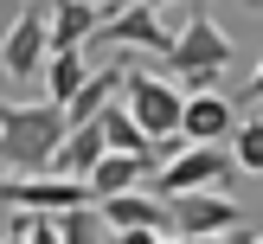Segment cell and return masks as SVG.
Returning a JSON list of instances; mask_svg holds the SVG:
<instances>
[{
    "label": "cell",
    "instance_id": "13",
    "mask_svg": "<svg viewBox=\"0 0 263 244\" xmlns=\"http://www.w3.org/2000/svg\"><path fill=\"white\" fill-rule=\"evenodd\" d=\"M90 77V58L84 51H45V64H39V84H45V103H71L77 97V84Z\"/></svg>",
    "mask_w": 263,
    "mask_h": 244
},
{
    "label": "cell",
    "instance_id": "5",
    "mask_svg": "<svg viewBox=\"0 0 263 244\" xmlns=\"http://www.w3.org/2000/svg\"><path fill=\"white\" fill-rule=\"evenodd\" d=\"M167 231H174V238H218V231H244V205L225 199L218 186L167 193Z\"/></svg>",
    "mask_w": 263,
    "mask_h": 244
},
{
    "label": "cell",
    "instance_id": "15",
    "mask_svg": "<svg viewBox=\"0 0 263 244\" xmlns=\"http://www.w3.org/2000/svg\"><path fill=\"white\" fill-rule=\"evenodd\" d=\"M51 225H58V244H103V218H97V205L51 212Z\"/></svg>",
    "mask_w": 263,
    "mask_h": 244
},
{
    "label": "cell",
    "instance_id": "2",
    "mask_svg": "<svg viewBox=\"0 0 263 244\" xmlns=\"http://www.w3.org/2000/svg\"><path fill=\"white\" fill-rule=\"evenodd\" d=\"M161 58H167V71H174V84H186V90H212L218 77L231 71V39H225V26H218L212 13H193V20L167 39Z\"/></svg>",
    "mask_w": 263,
    "mask_h": 244
},
{
    "label": "cell",
    "instance_id": "11",
    "mask_svg": "<svg viewBox=\"0 0 263 244\" xmlns=\"http://www.w3.org/2000/svg\"><path fill=\"white\" fill-rule=\"evenodd\" d=\"M154 167H161V161H148V154H109V148H103V161L84 174V186H90V205H97V199H109V193H128V186H141V180H148Z\"/></svg>",
    "mask_w": 263,
    "mask_h": 244
},
{
    "label": "cell",
    "instance_id": "19",
    "mask_svg": "<svg viewBox=\"0 0 263 244\" xmlns=\"http://www.w3.org/2000/svg\"><path fill=\"white\" fill-rule=\"evenodd\" d=\"M141 7H154V13H161V7H174V0H141Z\"/></svg>",
    "mask_w": 263,
    "mask_h": 244
},
{
    "label": "cell",
    "instance_id": "6",
    "mask_svg": "<svg viewBox=\"0 0 263 244\" xmlns=\"http://www.w3.org/2000/svg\"><path fill=\"white\" fill-rule=\"evenodd\" d=\"M45 7L39 0H26L20 7V20L7 26V39H0V64H7V77L13 84H32L39 77V64H45Z\"/></svg>",
    "mask_w": 263,
    "mask_h": 244
},
{
    "label": "cell",
    "instance_id": "4",
    "mask_svg": "<svg viewBox=\"0 0 263 244\" xmlns=\"http://www.w3.org/2000/svg\"><path fill=\"white\" fill-rule=\"evenodd\" d=\"M148 180H154L148 186L154 199H167V193H199V186H225L231 180V148L225 141H180Z\"/></svg>",
    "mask_w": 263,
    "mask_h": 244
},
{
    "label": "cell",
    "instance_id": "12",
    "mask_svg": "<svg viewBox=\"0 0 263 244\" xmlns=\"http://www.w3.org/2000/svg\"><path fill=\"white\" fill-rule=\"evenodd\" d=\"M122 71H128V58H109L103 71H90L84 84H77V97L64 103V122H90V116H97L103 103H109L116 90H122Z\"/></svg>",
    "mask_w": 263,
    "mask_h": 244
},
{
    "label": "cell",
    "instance_id": "16",
    "mask_svg": "<svg viewBox=\"0 0 263 244\" xmlns=\"http://www.w3.org/2000/svg\"><path fill=\"white\" fill-rule=\"evenodd\" d=\"M231 167H244V174H263V122H257V116L231 122Z\"/></svg>",
    "mask_w": 263,
    "mask_h": 244
},
{
    "label": "cell",
    "instance_id": "7",
    "mask_svg": "<svg viewBox=\"0 0 263 244\" xmlns=\"http://www.w3.org/2000/svg\"><path fill=\"white\" fill-rule=\"evenodd\" d=\"M167 26L154 7H141V0H128V7H116L109 20H97V32L84 39V45H141V51H167Z\"/></svg>",
    "mask_w": 263,
    "mask_h": 244
},
{
    "label": "cell",
    "instance_id": "9",
    "mask_svg": "<svg viewBox=\"0 0 263 244\" xmlns=\"http://www.w3.org/2000/svg\"><path fill=\"white\" fill-rule=\"evenodd\" d=\"M97 218L109 231H167V199H154L148 186H128V193L97 199ZM167 238H174V231H167Z\"/></svg>",
    "mask_w": 263,
    "mask_h": 244
},
{
    "label": "cell",
    "instance_id": "10",
    "mask_svg": "<svg viewBox=\"0 0 263 244\" xmlns=\"http://www.w3.org/2000/svg\"><path fill=\"white\" fill-rule=\"evenodd\" d=\"M231 122H238V109H231L218 90H193V97H180V141H225Z\"/></svg>",
    "mask_w": 263,
    "mask_h": 244
},
{
    "label": "cell",
    "instance_id": "17",
    "mask_svg": "<svg viewBox=\"0 0 263 244\" xmlns=\"http://www.w3.org/2000/svg\"><path fill=\"white\" fill-rule=\"evenodd\" d=\"M116 244H174L167 231H116Z\"/></svg>",
    "mask_w": 263,
    "mask_h": 244
},
{
    "label": "cell",
    "instance_id": "14",
    "mask_svg": "<svg viewBox=\"0 0 263 244\" xmlns=\"http://www.w3.org/2000/svg\"><path fill=\"white\" fill-rule=\"evenodd\" d=\"M90 122H97V135H103V148H109V154H148V161H154V141L141 135L135 122H128V109H122L116 97L103 103V109L90 116Z\"/></svg>",
    "mask_w": 263,
    "mask_h": 244
},
{
    "label": "cell",
    "instance_id": "20",
    "mask_svg": "<svg viewBox=\"0 0 263 244\" xmlns=\"http://www.w3.org/2000/svg\"><path fill=\"white\" fill-rule=\"evenodd\" d=\"M0 244H26V238H20V231H7V238H0Z\"/></svg>",
    "mask_w": 263,
    "mask_h": 244
},
{
    "label": "cell",
    "instance_id": "23",
    "mask_svg": "<svg viewBox=\"0 0 263 244\" xmlns=\"http://www.w3.org/2000/svg\"><path fill=\"white\" fill-rule=\"evenodd\" d=\"M0 180H7V174H0Z\"/></svg>",
    "mask_w": 263,
    "mask_h": 244
},
{
    "label": "cell",
    "instance_id": "3",
    "mask_svg": "<svg viewBox=\"0 0 263 244\" xmlns=\"http://www.w3.org/2000/svg\"><path fill=\"white\" fill-rule=\"evenodd\" d=\"M116 97H122L128 122H135L148 141L180 148V84H174V77H161V71H135V64H128Z\"/></svg>",
    "mask_w": 263,
    "mask_h": 244
},
{
    "label": "cell",
    "instance_id": "22",
    "mask_svg": "<svg viewBox=\"0 0 263 244\" xmlns=\"http://www.w3.org/2000/svg\"><path fill=\"white\" fill-rule=\"evenodd\" d=\"M244 244H257V238H244Z\"/></svg>",
    "mask_w": 263,
    "mask_h": 244
},
{
    "label": "cell",
    "instance_id": "1",
    "mask_svg": "<svg viewBox=\"0 0 263 244\" xmlns=\"http://www.w3.org/2000/svg\"><path fill=\"white\" fill-rule=\"evenodd\" d=\"M64 128L58 103H0V174H45Z\"/></svg>",
    "mask_w": 263,
    "mask_h": 244
},
{
    "label": "cell",
    "instance_id": "21",
    "mask_svg": "<svg viewBox=\"0 0 263 244\" xmlns=\"http://www.w3.org/2000/svg\"><path fill=\"white\" fill-rule=\"evenodd\" d=\"M244 13H257V0H244Z\"/></svg>",
    "mask_w": 263,
    "mask_h": 244
},
{
    "label": "cell",
    "instance_id": "18",
    "mask_svg": "<svg viewBox=\"0 0 263 244\" xmlns=\"http://www.w3.org/2000/svg\"><path fill=\"white\" fill-rule=\"evenodd\" d=\"M244 238H251V225H244ZM238 231H218V238H174V244H244Z\"/></svg>",
    "mask_w": 263,
    "mask_h": 244
},
{
    "label": "cell",
    "instance_id": "8",
    "mask_svg": "<svg viewBox=\"0 0 263 244\" xmlns=\"http://www.w3.org/2000/svg\"><path fill=\"white\" fill-rule=\"evenodd\" d=\"M116 0H58L45 13V45L51 51H84V39L97 32V20H109Z\"/></svg>",
    "mask_w": 263,
    "mask_h": 244
}]
</instances>
